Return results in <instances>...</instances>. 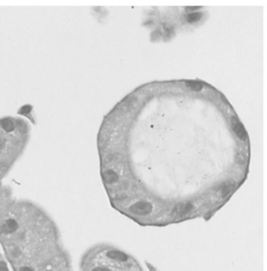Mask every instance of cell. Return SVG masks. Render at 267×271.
Segmentation results:
<instances>
[{
  "instance_id": "1",
  "label": "cell",
  "mask_w": 267,
  "mask_h": 271,
  "mask_svg": "<svg viewBox=\"0 0 267 271\" xmlns=\"http://www.w3.org/2000/svg\"><path fill=\"white\" fill-rule=\"evenodd\" d=\"M0 245L13 271H73L57 222L31 200L14 197L0 208Z\"/></svg>"
},
{
  "instance_id": "2",
  "label": "cell",
  "mask_w": 267,
  "mask_h": 271,
  "mask_svg": "<svg viewBox=\"0 0 267 271\" xmlns=\"http://www.w3.org/2000/svg\"><path fill=\"white\" fill-rule=\"evenodd\" d=\"M29 129L21 120L4 118L0 120V208L14 196L4 179L24 151Z\"/></svg>"
},
{
  "instance_id": "3",
  "label": "cell",
  "mask_w": 267,
  "mask_h": 271,
  "mask_svg": "<svg viewBox=\"0 0 267 271\" xmlns=\"http://www.w3.org/2000/svg\"><path fill=\"white\" fill-rule=\"evenodd\" d=\"M80 269L81 271H143L133 255L107 244L89 248L82 257Z\"/></svg>"
},
{
  "instance_id": "4",
  "label": "cell",
  "mask_w": 267,
  "mask_h": 271,
  "mask_svg": "<svg viewBox=\"0 0 267 271\" xmlns=\"http://www.w3.org/2000/svg\"><path fill=\"white\" fill-rule=\"evenodd\" d=\"M232 123H233V128H234L235 132H236L238 136H240L241 138H242L244 136H245V129H244V128H243V125H241V124L240 123V122H238L235 118H233V119H232Z\"/></svg>"
},
{
  "instance_id": "5",
  "label": "cell",
  "mask_w": 267,
  "mask_h": 271,
  "mask_svg": "<svg viewBox=\"0 0 267 271\" xmlns=\"http://www.w3.org/2000/svg\"><path fill=\"white\" fill-rule=\"evenodd\" d=\"M201 16H202V14L201 13H193L188 14L186 19L189 22H195V21H199Z\"/></svg>"
},
{
  "instance_id": "6",
  "label": "cell",
  "mask_w": 267,
  "mask_h": 271,
  "mask_svg": "<svg viewBox=\"0 0 267 271\" xmlns=\"http://www.w3.org/2000/svg\"><path fill=\"white\" fill-rule=\"evenodd\" d=\"M187 86L190 87L191 89H194V90H200L202 88V85L199 82H187Z\"/></svg>"
},
{
  "instance_id": "7",
  "label": "cell",
  "mask_w": 267,
  "mask_h": 271,
  "mask_svg": "<svg viewBox=\"0 0 267 271\" xmlns=\"http://www.w3.org/2000/svg\"><path fill=\"white\" fill-rule=\"evenodd\" d=\"M0 271H9L7 263L1 253H0Z\"/></svg>"
}]
</instances>
